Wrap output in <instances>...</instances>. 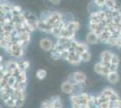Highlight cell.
I'll return each instance as SVG.
<instances>
[{"label":"cell","mask_w":121,"mask_h":108,"mask_svg":"<svg viewBox=\"0 0 121 108\" xmlns=\"http://www.w3.org/2000/svg\"><path fill=\"white\" fill-rule=\"evenodd\" d=\"M50 1H51V3L53 4V5H58V4H60L61 0H50Z\"/></svg>","instance_id":"obj_46"},{"label":"cell","mask_w":121,"mask_h":108,"mask_svg":"<svg viewBox=\"0 0 121 108\" xmlns=\"http://www.w3.org/2000/svg\"><path fill=\"white\" fill-rule=\"evenodd\" d=\"M51 14H52V12H51V11H48V10L43 11V12L41 13L40 19H39V20L42 21V22H43V23H46V22H47V20L49 19Z\"/></svg>","instance_id":"obj_19"},{"label":"cell","mask_w":121,"mask_h":108,"mask_svg":"<svg viewBox=\"0 0 121 108\" xmlns=\"http://www.w3.org/2000/svg\"><path fill=\"white\" fill-rule=\"evenodd\" d=\"M25 104V100L16 99L15 100V108H22Z\"/></svg>","instance_id":"obj_40"},{"label":"cell","mask_w":121,"mask_h":108,"mask_svg":"<svg viewBox=\"0 0 121 108\" xmlns=\"http://www.w3.org/2000/svg\"><path fill=\"white\" fill-rule=\"evenodd\" d=\"M60 89L64 94H68V95H71L74 93V86L71 85V83L68 81H64L60 86Z\"/></svg>","instance_id":"obj_4"},{"label":"cell","mask_w":121,"mask_h":108,"mask_svg":"<svg viewBox=\"0 0 121 108\" xmlns=\"http://www.w3.org/2000/svg\"><path fill=\"white\" fill-rule=\"evenodd\" d=\"M114 92H115V90H114L113 88H106L102 92H101L100 95H102V96H106V97H108V98H109V96H110Z\"/></svg>","instance_id":"obj_24"},{"label":"cell","mask_w":121,"mask_h":108,"mask_svg":"<svg viewBox=\"0 0 121 108\" xmlns=\"http://www.w3.org/2000/svg\"><path fill=\"white\" fill-rule=\"evenodd\" d=\"M117 5V3L115 0H106L105 2V6L108 8V10H113Z\"/></svg>","instance_id":"obj_23"},{"label":"cell","mask_w":121,"mask_h":108,"mask_svg":"<svg viewBox=\"0 0 121 108\" xmlns=\"http://www.w3.org/2000/svg\"><path fill=\"white\" fill-rule=\"evenodd\" d=\"M71 108H81L80 106H72Z\"/></svg>","instance_id":"obj_48"},{"label":"cell","mask_w":121,"mask_h":108,"mask_svg":"<svg viewBox=\"0 0 121 108\" xmlns=\"http://www.w3.org/2000/svg\"><path fill=\"white\" fill-rule=\"evenodd\" d=\"M1 1H3V2H4V3H5V1H7V0H1Z\"/></svg>","instance_id":"obj_50"},{"label":"cell","mask_w":121,"mask_h":108,"mask_svg":"<svg viewBox=\"0 0 121 108\" xmlns=\"http://www.w3.org/2000/svg\"><path fill=\"white\" fill-rule=\"evenodd\" d=\"M47 76V72H46L45 69H43V68H41V69H38L37 72H36V77L38 78V79H40V80H43V79H44Z\"/></svg>","instance_id":"obj_22"},{"label":"cell","mask_w":121,"mask_h":108,"mask_svg":"<svg viewBox=\"0 0 121 108\" xmlns=\"http://www.w3.org/2000/svg\"><path fill=\"white\" fill-rule=\"evenodd\" d=\"M118 37H119V38H121V32L119 33V35H118Z\"/></svg>","instance_id":"obj_49"},{"label":"cell","mask_w":121,"mask_h":108,"mask_svg":"<svg viewBox=\"0 0 121 108\" xmlns=\"http://www.w3.org/2000/svg\"><path fill=\"white\" fill-rule=\"evenodd\" d=\"M66 81H68L69 83H71V85H73V86H75V85L78 84V83L76 82L75 77H74V76H73V73L69 75V77H68V78H67V80H66Z\"/></svg>","instance_id":"obj_36"},{"label":"cell","mask_w":121,"mask_h":108,"mask_svg":"<svg viewBox=\"0 0 121 108\" xmlns=\"http://www.w3.org/2000/svg\"><path fill=\"white\" fill-rule=\"evenodd\" d=\"M94 3L96 4V5L99 8H102L103 6H105V2L106 0H93Z\"/></svg>","instance_id":"obj_39"},{"label":"cell","mask_w":121,"mask_h":108,"mask_svg":"<svg viewBox=\"0 0 121 108\" xmlns=\"http://www.w3.org/2000/svg\"><path fill=\"white\" fill-rule=\"evenodd\" d=\"M117 69H118V65L110 64V66H109V71L110 72H117Z\"/></svg>","instance_id":"obj_43"},{"label":"cell","mask_w":121,"mask_h":108,"mask_svg":"<svg viewBox=\"0 0 121 108\" xmlns=\"http://www.w3.org/2000/svg\"><path fill=\"white\" fill-rule=\"evenodd\" d=\"M73 76L75 77L76 82L78 84H84L87 80V76L85 73L82 71H75L73 73Z\"/></svg>","instance_id":"obj_7"},{"label":"cell","mask_w":121,"mask_h":108,"mask_svg":"<svg viewBox=\"0 0 121 108\" xmlns=\"http://www.w3.org/2000/svg\"><path fill=\"white\" fill-rule=\"evenodd\" d=\"M70 53H71V51L70 50H67V49H65V50H63L62 52H61V59L62 60H67L68 59V57H69V55H70Z\"/></svg>","instance_id":"obj_38"},{"label":"cell","mask_w":121,"mask_h":108,"mask_svg":"<svg viewBox=\"0 0 121 108\" xmlns=\"http://www.w3.org/2000/svg\"><path fill=\"white\" fill-rule=\"evenodd\" d=\"M12 12L14 15H18V14H21L22 13V7L18 5H13V7H12Z\"/></svg>","instance_id":"obj_31"},{"label":"cell","mask_w":121,"mask_h":108,"mask_svg":"<svg viewBox=\"0 0 121 108\" xmlns=\"http://www.w3.org/2000/svg\"><path fill=\"white\" fill-rule=\"evenodd\" d=\"M112 19L115 24L121 23V12L120 10H113L112 11Z\"/></svg>","instance_id":"obj_16"},{"label":"cell","mask_w":121,"mask_h":108,"mask_svg":"<svg viewBox=\"0 0 121 108\" xmlns=\"http://www.w3.org/2000/svg\"><path fill=\"white\" fill-rule=\"evenodd\" d=\"M116 41H117V37L114 35L109 36L108 37V40L107 41V44L110 45V46H116Z\"/></svg>","instance_id":"obj_32"},{"label":"cell","mask_w":121,"mask_h":108,"mask_svg":"<svg viewBox=\"0 0 121 108\" xmlns=\"http://www.w3.org/2000/svg\"><path fill=\"white\" fill-rule=\"evenodd\" d=\"M40 47L45 52H51L53 47L52 41L49 38H43L40 41Z\"/></svg>","instance_id":"obj_3"},{"label":"cell","mask_w":121,"mask_h":108,"mask_svg":"<svg viewBox=\"0 0 121 108\" xmlns=\"http://www.w3.org/2000/svg\"><path fill=\"white\" fill-rule=\"evenodd\" d=\"M18 64H19V68H20L22 70H24V71H26L29 68V67H30V63H29V61H27V60L18 62Z\"/></svg>","instance_id":"obj_25"},{"label":"cell","mask_w":121,"mask_h":108,"mask_svg":"<svg viewBox=\"0 0 121 108\" xmlns=\"http://www.w3.org/2000/svg\"><path fill=\"white\" fill-rule=\"evenodd\" d=\"M37 29L40 30V31L43 32H47V33H51V28L48 24H46L45 23L42 22V21L38 20V23H37Z\"/></svg>","instance_id":"obj_15"},{"label":"cell","mask_w":121,"mask_h":108,"mask_svg":"<svg viewBox=\"0 0 121 108\" xmlns=\"http://www.w3.org/2000/svg\"><path fill=\"white\" fill-rule=\"evenodd\" d=\"M11 98L13 99H22V100H25L26 99V92L25 91H21V90H17L15 89L13 90V92L11 94Z\"/></svg>","instance_id":"obj_8"},{"label":"cell","mask_w":121,"mask_h":108,"mask_svg":"<svg viewBox=\"0 0 121 108\" xmlns=\"http://www.w3.org/2000/svg\"><path fill=\"white\" fill-rule=\"evenodd\" d=\"M107 79L110 84H117L119 81V75L117 72H109L107 76Z\"/></svg>","instance_id":"obj_12"},{"label":"cell","mask_w":121,"mask_h":108,"mask_svg":"<svg viewBox=\"0 0 121 108\" xmlns=\"http://www.w3.org/2000/svg\"><path fill=\"white\" fill-rule=\"evenodd\" d=\"M110 108H111V107H110Z\"/></svg>","instance_id":"obj_53"},{"label":"cell","mask_w":121,"mask_h":108,"mask_svg":"<svg viewBox=\"0 0 121 108\" xmlns=\"http://www.w3.org/2000/svg\"><path fill=\"white\" fill-rule=\"evenodd\" d=\"M15 83H16V77L11 76V77H9L7 78V85H8L10 88H13V87L15 86Z\"/></svg>","instance_id":"obj_33"},{"label":"cell","mask_w":121,"mask_h":108,"mask_svg":"<svg viewBox=\"0 0 121 108\" xmlns=\"http://www.w3.org/2000/svg\"><path fill=\"white\" fill-rule=\"evenodd\" d=\"M86 51H89V46H88V44H86L84 42H78L77 46L74 49V52L78 55H81V53H83Z\"/></svg>","instance_id":"obj_11"},{"label":"cell","mask_w":121,"mask_h":108,"mask_svg":"<svg viewBox=\"0 0 121 108\" xmlns=\"http://www.w3.org/2000/svg\"><path fill=\"white\" fill-rule=\"evenodd\" d=\"M41 108H52V104H51L50 101H44L42 103V105H41Z\"/></svg>","instance_id":"obj_42"},{"label":"cell","mask_w":121,"mask_h":108,"mask_svg":"<svg viewBox=\"0 0 121 108\" xmlns=\"http://www.w3.org/2000/svg\"><path fill=\"white\" fill-rule=\"evenodd\" d=\"M113 55V52L110 51H103L100 54V62H106V63H110L111 58Z\"/></svg>","instance_id":"obj_10"},{"label":"cell","mask_w":121,"mask_h":108,"mask_svg":"<svg viewBox=\"0 0 121 108\" xmlns=\"http://www.w3.org/2000/svg\"><path fill=\"white\" fill-rule=\"evenodd\" d=\"M86 41L89 44H96L98 43L99 40V36L97 35L95 32H88V34L86 35Z\"/></svg>","instance_id":"obj_6"},{"label":"cell","mask_w":121,"mask_h":108,"mask_svg":"<svg viewBox=\"0 0 121 108\" xmlns=\"http://www.w3.org/2000/svg\"><path fill=\"white\" fill-rule=\"evenodd\" d=\"M61 21H62V14H60L59 12H52L49 19L47 20L45 24H48L51 28H53L59 25Z\"/></svg>","instance_id":"obj_1"},{"label":"cell","mask_w":121,"mask_h":108,"mask_svg":"<svg viewBox=\"0 0 121 108\" xmlns=\"http://www.w3.org/2000/svg\"><path fill=\"white\" fill-rule=\"evenodd\" d=\"M93 68H94V71L96 72L97 74L100 75L101 68H102V65H101L100 62H98V63H96V64L94 65V67H93Z\"/></svg>","instance_id":"obj_35"},{"label":"cell","mask_w":121,"mask_h":108,"mask_svg":"<svg viewBox=\"0 0 121 108\" xmlns=\"http://www.w3.org/2000/svg\"><path fill=\"white\" fill-rule=\"evenodd\" d=\"M80 26H81V24H80V23H79L78 21L72 20V21H71V22H69V23L66 24L65 28L67 30H69V31L76 32L80 29Z\"/></svg>","instance_id":"obj_9"},{"label":"cell","mask_w":121,"mask_h":108,"mask_svg":"<svg viewBox=\"0 0 121 108\" xmlns=\"http://www.w3.org/2000/svg\"><path fill=\"white\" fill-rule=\"evenodd\" d=\"M0 97H1V100L5 103L7 99H9L11 97V94H9V93H0Z\"/></svg>","instance_id":"obj_34"},{"label":"cell","mask_w":121,"mask_h":108,"mask_svg":"<svg viewBox=\"0 0 121 108\" xmlns=\"http://www.w3.org/2000/svg\"><path fill=\"white\" fill-rule=\"evenodd\" d=\"M118 99H120V98H119L118 94H117L116 91H115V92L113 93L110 96H109V101H110V103H113V102H115V101L118 100Z\"/></svg>","instance_id":"obj_37"},{"label":"cell","mask_w":121,"mask_h":108,"mask_svg":"<svg viewBox=\"0 0 121 108\" xmlns=\"http://www.w3.org/2000/svg\"><path fill=\"white\" fill-rule=\"evenodd\" d=\"M19 40L23 42H30L31 34L28 32H22L19 33Z\"/></svg>","instance_id":"obj_17"},{"label":"cell","mask_w":121,"mask_h":108,"mask_svg":"<svg viewBox=\"0 0 121 108\" xmlns=\"http://www.w3.org/2000/svg\"><path fill=\"white\" fill-rule=\"evenodd\" d=\"M17 68H19L18 62L13 61V60H9V61L5 62V68H6V70H8L11 73H13Z\"/></svg>","instance_id":"obj_14"},{"label":"cell","mask_w":121,"mask_h":108,"mask_svg":"<svg viewBox=\"0 0 121 108\" xmlns=\"http://www.w3.org/2000/svg\"><path fill=\"white\" fill-rule=\"evenodd\" d=\"M15 31V25L13 24V23L11 22L10 24H3L0 25V32H8V33H12L13 32Z\"/></svg>","instance_id":"obj_13"},{"label":"cell","mask_w":121,"mask_h":108,"mask_svg":"<svg viewBox=\"0 0 121 108\" xmlns=\"http://www.w3.org/2000/svg\"><path fill=\"white\" fill-rule=\"evenodd\" d=\"M99 28V24H91V23H90V29H91V32L97 31Z\"/></svg>","instance_id":"obj_41"},{"label":"cell","mask_w":121,"mask_h":108,"mask_svg":"<svg viewBox=\"0 0 121 108\" xmlns=\"http://www.w3.org/2000/svg\"><path fill=\"white\" fill-rule=\"evenodd\" d=\"M116 46L118 48V49H120L121 48V38H119L118 36L117 37V41H116Z\"/></svg>","instance_id":"obj_45"},{"label":"cell","mask_w":121,"mask_h":108,"mask_svg":"<svg viewBox=\"0 0 121 108\" xmlns=\"http://www.w3.org/2000/svg\"><path fill=\"white\" fill-rule=\"evenodd\" d=\"M110 105H111L110 102H107V103L100 104L98 106V108H110Z\"/></svg>","instance_id":"obj_44"},{"label":"cell","mask_w":121,"mask_h":108,"mask_svg":"<svg viewBox=\"0 0 121 108\" xmlns=\"http://www.w3.org/2000/svg\"><path fill=\"white\" fill-rule=\"evenodd\" d=\"M1 63H3V57L0 55V64H1Z\"/></svg>","instance_id":"obj_47"},{"label":"cell","mask_w":121,"mask_h":108,"mask_svg":"<svg viewBox=\"0 0 121 108\" xmlns=\"http://www.w3.org/2000/svg\"><path fill=\"white\" fill-rule=\"evenodd\" d=\"M0 108H1V106H0Z\"/></svg>","instance_id":"obj_52"},{"label":"cell","mask_w":121,"mask_h":108,"mask_svg":"<svg viewBox=\"0 0 121 108\" xmlns=\"http://www.w3.org/2000/svg\"><path fill=\"white\" fill-rule=\"evenodd\" d=\"M5 104L6 105V106H7V107L14 108V107H15V100L10 97L9 99H7V100L5 101Z\"/></svg>","instance_id":"obj_30"},{"label":"cell","mask_w":121,"mask_h":108,"mask_svg":"<svg viewBox=\"0 0 121 108\" xmlns=\"http://www.w3.org/2000/svg\"><path fill=\"white\" fill-rule=\"evenodd\" d=\"M50 101L51 104L52 108H62L63 107V103H62V100L60 96H52Z\"/></svg>","instance_id":"obj_5"},{"label":"cell","mask_w":121,"mask_h":108,"mask_svg":"<svg viewBox=\"0 0 121 108\" xmlns=\"http://www.w3.org/2000/svg\"><path fill=\"white\" fill-rule=\"evenodd\" d=\"M16 81L19 83H26L27 82V76H26V71H23L20 73V75L16 77Z\"/></svg>","instance_id":"obj_21"},{"label":"cell","mask_w":121,"mask_h":108,"mask_svg":"<svg viewBox=\"0 0 121 108\" xmlns=\"http://www.w3.org/2000/svg\"><path fill=\"white\" fill-rule=\"evenodd\" d=\"M81 61H84V62H89L91 60V53L89 51H86L83 53H81Z\"/></svg>","instance_id":"obj_20"},{"label":"cell","mask_w":121,"mask_h":108,"mask_svg":"<svg viewBox=\"0 0 121 108\" xmlns=\"http://www.w3.org/2000/svg\"><path fill=\"white\" fill-rule=\"evenodd\" d=\"M66 61H68V63H70L73 66H77L81 62V60L80 55H78L74 51H71L68 59L66 60Z\"/></svg>","instance_id":"obj_2"},{"label":"cell","mask_w":121,"mask_h":108,"mask_svg":"<svg viewBox=\"0 0 121 108\" xmlns=\"http://www.w3.org/2000/svg\"><path fill=\"white\" fill-rule=\"evenodd\" d=\"M99 22L100 21H99V17L97 16V12L91 14V16H90V23L91 24H99Z\"/></svg>","instance_id":"obj_27"},{"label":"cell","mask_w":121,"mask_h":108,"mask_svg":"<svg viewBox=\"0 0 121 108\" xmlns=\"http://www.w3.org/2000/svg\"><path fill=\"white\" fill-rule=\"evenodd\" d=\"M60 53H61V52H57V51L52 50V51H51V58H52V60H58L61 59V54H60Z\"/></svg>","instance_id":"obj_26"},{"label":"cell","mask_w":121,"mask_h":108,"mask_svg":"<svg viewBox=\"0 0 121 108\" xmlns=\"http://www.w3.org/2000/svg\"><path fill=\"white\" fill-rule=\"evenodd\" d=\"M97 16L99 17V21H105L106 20V11L99 9V10L97 12Z\"/></svg>","instance_id":"obj_28"},{"label":"cell","mask_w":121,"mask_h":108,"mask_svg":"<svg viewBox=\"0 0 121 108\" xmlns=\"http://www.w3.org/2000/svg\"><path fill=\"white\" fill-rule=\"evenodd\" d=\"M70 100L72 106H80L81 107V104H80V99L78 96V94H71V96H70Z\"/></svg>","instance_id":"obj_18"},{"label":"cell","mask_w":121,"mask_h":108,"mask_svg":"<svg viewBox=\"0 0 121 108\" xmlns=\"http://www.w3.org/2000/svg\"><path fill=\"white\" fill-rule=\"evenodd\" d=\"M119 63H120V59H119V57L117 56V54H115V53H113L112 58H111V60H110V64L119 65Z\"/></svg>","instance_id":"obj_29"},{"label":"cell","mask_w":121,"mask_h":108,"mask_svg":"<svg viewBox=\"0 0 121 108\" xmlns=\"http://www.w3.org/2000/svg\"><path fill=\"white\" fill-rule=\"evenodd\" d=\"M0 33H1V32H0Z\"/></svg>","instance_id":"obj_51"}]
</instances>
